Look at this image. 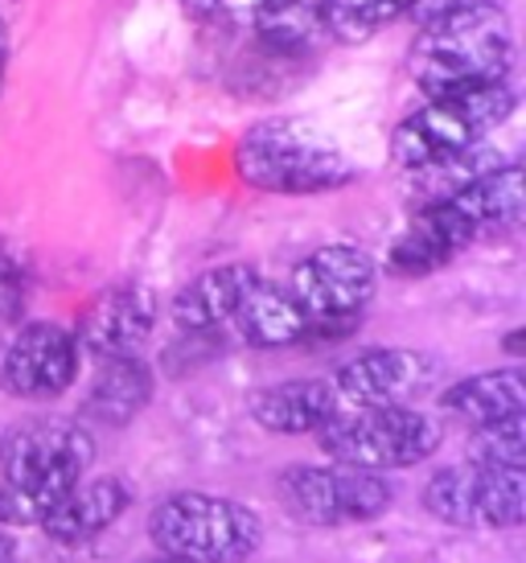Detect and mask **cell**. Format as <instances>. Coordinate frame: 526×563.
Here are the masks:
<instances>
[{"label": "cell", "instance_id": "22", "mask_svg": "<svg viewBox=\"0 0 526 563\" xmlns=\"http://www.w3.org/2000/svg\"><path fill=\"white\" fill-rule=\"evenodd\" d=\"M419 0H326V30L346 46L371 42L395 16L412 13Z\"/></svg>", "mask_w": 526, "mask_h": 563}, {"label": "cell", "instance_id": "25", "mask_svg": "<svg viewBox=\"0 0 526 563\" xmlns=\"http://www.w3.org/2000/svg\"><path fill=\"white\" fill-rule=\"evenodd\" d=\"M25 297H30L25 272L9 251H0V321H17L25 313Z\"/></svg>", "mask_w": 526, "mask_h": 563}, {"label": "cell", "instance_id": "7", "mask_svg": "<svg viewBox=\"0 0 526 563\" xmlns=\"http://www.w3.org/2000/svg\"><path fill=\"white\" fill-rule=\"evenodd\" d=\"M379 288V267L362 247L329 243L305 255L293 267L288 292L309 317V338H341L350 333L362 309Z\"/></svg>", "mask_w": 526, "mask_h": 563}, {"label": "cell", "instance_id": "23", "mask_svg": "<svg viewBox=\"0 0 526 563\" xmlns=\"http://www.w3.org/2000/svg\"><path fill=\"white\" fill-rule=\"evenodd\" d=\"M497 165H502L497 153L473 144V148H464V153H452V157H440V161H432V165H419V169H407V173H412V181H416V189L428 202H440V198H452L457 189H464L469 181H478L481 173L497 169Z\"/></svg>", "mask_w": 526, "mask_h": 563}, {"label": "cell", "instance_id": "4", "mask_svg": "<svg viewBox=\"0 0 526 563\" xmlns=\"http://www.w3.org/2000/svg\"><path fill=\"white\" fill-rule=\"evenodd\" d=\"M149 539L173 560L243 563L260 548L263 522L243 501L218 494H173L149 515Z\"/></svg>", "mask_w": 526, "mask_h": 563}, {"label": "cell", "instance_id": "1", "mask_svg": "<svg viewBox=\"0 0 526 563\" xmlns=\"http://www.w3.org/2000/svg\"><path fill=\"white\" fill-rule=\"evenodd\" d=\"M511 16L497 4H469V9L428 16L407 54L412 79L428 99L502 82L511 75Z\"/></svg>", "mask_w": 526, "mask_h": 563}, {"label": "cell", "instance_id": "10", "mask_svg": "<svg viewBox=\"0 0 526 563\" xmlns=\"http://www.w3.org/2000/svg\"><path fill=\"white\" fill-rule=\"evenodd\" d=\"M78 375V338L58 321H30L4 354L0 383L17 399H58Z\"/></svg>", "mask_w": 526, "mask_h": 563}, {"label": "cell", "instance_id": "28", "mask_svg": "<svg viewBox=\"0 0 526 563\" xmlns=\"http://www.w3.org/2000/svg\"><path fill=\"white\" fill-rule=\"evenodd\" d=\"M0 563H13V539H9L4 527H0Z\"/></svg>", "mask_w": 526, "mask_h": 563}, {"label": "cell", "instance_id": "21", "mask_svg": "<svg viewBox=\"0 0 526 563\" xmlns=\"http://www.w3.org/2000/svg\"><path fill=\"white\" fill-rule=\"evenodd\" d=\"M255 25H260V37L267 49L300 58L321 37H329L326 0H260L255 4Z\"/></svg>", "mask_w": 526, "mask_h": 563}, {"label": "cell", "instance_id": "29", "mask_svg": "<svg viewBox=\"0 0 526 563\" xmlns=\"http://www.w3.org/2000/svg\"><path fill=\"white\" fill-rule=\"evenodd\" d=\"M0 82H4V21H0Z\"/></svg>", "mask_w": 526, "mask_h": 563}, {"label": "cell", "instance_id": "11", "mask_svg": "<svg viewBox=\"0 0 526 563\" xmlns=\"http://www.w3.org/2000/svg\"><path fill=\"white\" fill-rule=\"evenodd\" d=\"M436 378V362L419 350H366L350 358L333 378V391L350 407H395L412 395L428 391Z\"/></svg>", "mask_w": 526, "mask_h": 563}, {"label": "cell", "instance_id": "31", "mask_svg": "<svg viewBox=\"0 0 526 563\" xmlns=\"http://www.w3.org/2000/svg\"><path fill=\"white\" fill-rule=\"evenodd\" d=\"M0 449H4V437H0Z\"/></svg>", "mask_w": 526, "mask_h": 563}, {"label": "cell", "instance_id": "19", "mask_svg": "<svg viewBox=\"0 0 526 563\" xmlns=\"http://www.w3.org/2000/svg\"><path fill=\"white\" fill-rule=\"evenodd\" d=\"M440 407L478 423H494L506 416H523L526 411V378L523 371H485V375H469L461 383H452L449 391L440 395Z\"/></svg>", "mask_w": 526, "mask_h": 563}, {"label": "cell", "instance_id": "20", "mask_svg": "<svg viewBox=\"0 0 526 563\" xmlns=\"http://www.w3.org/2000/svg\"><path fill=\"white\" fill-rule=\"evenodd\" d=\"M153 399V371L132 358H103V371L95 375L91 395H87V416L111 428H124L149 407Z\"/></svg>", "mask_w": 526, "mask_h": 563}, {"label": "cell", "instance_id": "17", "mask_svg": "<svg viewBox=\"0 0 526 563\" xmlns=\"http://www.w3.org/2000/svg\"><path fill=\"white\" fill-rule=\"evenodd\" d=\"M440 202L457 206L469 219V227L478 231V239L511 231L523 222L526 210V173L518 161H502L497 169L481 173L478 181H469L464 189H457L452 198H440Z\"/></svg>", "mask_w": 526, "mask_h": 563}, {"label": "cell", "instance_id": "32", "mask_svg": "<svg viewBox=\"0 0 526 563\" xmlns=\"http://www.w3.org/2000/svg\"><path fill=\"white\" fill-rule=\"evenodd\" d=\"M255 4H260V0H255Z\"/></svg>", "mask_w": 526, "mask_h": 563}, {"label": "cell", "instance_id": "12", "mask_svg": "<svg viewBox=\"0 0 526 563\" xmlns=\"http://www.w3.org/2000/svg\"><path fill=\"white\" fill-rule=\"evenodd\" d=\"M156 329V297L144 284H111L87 305L78 321V345L95 358H132Z\"/></svg>", "mask_w": 526, "mask_h": 563}, {"label": "cell", "instance_id": "15", "mask_svg": "<svg viewBox=\"0 0 526 563\" xmlns=\"http://www.w3.org/2000/svg\"><path fill=\"white\" fill-rule=\"evenodd\" d=\"M338 391L326 378H288L251 395V420L276 437H309L338 416Z\"/></svg>", "mask_w": 526, "mask_h": 563}, {"label": "cell", "instance_id": "18", "mask_svg": "<svg viewBox=\"0 0 526 563\" xmlns=\"http://www.w3.org/2000/svg\"><path fill=\"white\" fill-rule=\"evenodd\" d=\"M234 325L248 338L255 350H284V345H296L309 338V317L296 305V297L288 288L267 280H255L239 313H234Z\"/></svg>", "mask_w": 526, "mask_h": 563}, {"label": "cell", "instance_id": "6", "mask_svg": "<svg viewBox=\"0 0 526 563\" xmlns=\"http://www.w3.org/2000/svg\"><path fill=\"white\" fill-rule=\"evenodd\" d=\"M440 423L424 411H412L407 404L395 407H354L350 416L333 420L317 432L321 453L329 461L354 465V470L387 473V470H412L419 461L440 449Z\"/></svg>", "mask_w": 526, "mask_h": 563}, {"label": "cell", "instance_id": "8", "mask_svg": "<svg viewBox=\"0 0 526 563\" xmlns=\"http://www.w3.org/2000/svg\"><path fill=\"white\" fill-rule=\"evenodd\" d=\"M284 510L296 522L309 527H354V522H371L391 506L395 489L387 477L371 470H354V465H296V470L280 473L276 485Z\"/></svg>", "mask_w": 526, "mask_h": 563}, {"label": "cell", "instance_id": "24", "mask_svg": "<svg viewBox=\"0 0 526 563\" xmlns=\"http://www.w3.org/2000/svg\"><path fill=\"white\" fill-rule=\"evenodd\" d=\"M469 465H485V470H523L526 465L523 416L478 423L473 437H469Z\"/></svg>", "mask_w": 526, "mask_h": 563}, {"label": "cell", "instance_id": "5", "mask_svg": "<svg viewBox=\"0 0 526 563\" xmlns=\"http://www.w3.org/2000/svg\"><path fill=\"white\" fill-rule=\"evenodd\" d=\"M514 111L511 82H490L478 91H457V95H432L419 111H412L395 136H391V157L399 169H419L440 157L464 153L481 144L485 132H494L506 115Z\"/></svg>", "mask_w": 526, "mask_h": 563}, {"label": "cell", "instance_id": "3", "mask_svg": "<svg viewBox=\"0 0 526 563\" xmlns=\"http://www.w3.org/2000/svg\"><path fill=\"white\" fill-rule=\"evenodd\" d=\"M234 169L260 194L309 198L354 181V161L300 120H260L234 144Z\"/></svg>", "mask_w": 526, "mask_h": 563}, {"label": "cell", "instance_id": "30", "mask_svg": "<svg viewBox=\"0 0 526 563\" xmlns=\"http://www.w3.org/2000/svg\"><path fill=\"white\" fill-rule=\"evenodd\" d=\"M153 563H186V560H173V555H161V560H153Z\"/></svg>", "mask_w": 526, "mask_h": 563}, {"label": "cell", "instance_id": "16", "mask_svg": "<svg viewBox=\"0 0 526 563\" xmlns=\"http://www.w3.org/2000/svg\"><path fill=\"white\" fill-rule=\"evenodd\" d=\"M260 280L251 264H222L201 272L173 297V321L189 333H210V329L231 325L239 305Z\"/></svg>", "mask_w": 526, "mask_h": 563}, {"label": "cell", "instance_id": "27", "mask_svg": "<svg viewBox=\"0 0 526 563\" xmlns=\"http://www.w3.org/2000/svg\"><path fill=\"white\" fill-rule=\"evenodd\" d=\"M182 4H186V9L194 16H210V13H218V9L227 4V0H182Z\"/></svg>", "mask_w": 526, "mask_h": 563}, {"label": "cell", "instance_id": "26", "mask_svg": "<svg viewBox=\"0 0 526 563\" xmlns=\"http://www.w3.org/2000/svg\"><path fill=\"white\" fill-rule=\"evenodd\" d=\"M469 4H497V0H419L412 13H419V21H428L436 13H452V9H469Z\"/></svg>", "mask_w": 526, "mask_h": 563}, {"label": "cell", "instance_id": "13", "mask_svg": "<svg viewBox=\"0 0 526 563\" xmlns=\"http://www.w3.org/2000/svg\"><path fill=\"white\" fill-rule=\"evenodd\" d=\"M473 243H478V231L469 227V219L457 206L428 202L416 219L407 222V231L391 243L387 267L395 276H428V272H440L445 264H452Z\"/></svg>", "mask_w": 526, "mask_h": 563}, {"label": "cell", "instance_id": "2", "mask_svg": "<svg viewBox=\"0 0 526 563\" xmlns=\"http://www.w3.org/2000/svg\"><path fill=\"white\" fill-rule=\"evenodd\" d=\"M87 465L91 437L70 420H33L9 432L0 449V522H42Z\"/></svg>", "mask_w": 526, "mask_h": 563}, {"label": "cell", "instance_id": "14", "mask_svg": "<svg viewBox=\"0 0 526 563\" xmlns=\"http://www.w3.org/2000/svg\"><path fill=\"white\" fill-rule=\"evenodd\" d=\"M132 506V489L120 477H78L63 498L54 501V510L42 518V531L58 543V548H83L108 531L116 518Z\"/></svg>", "mask_w": 526, "mask_h": 563}, {"label": "cell", "instance_id": "9", "mask_svg": "<svg viewBox=\"0 0 526 563\" xmlns=\"http://www.w3.org/2000/svg\"><path fill=\"white\" fill-rule=\"evenodd\" d=\"M424 510L449 527L506 531L526 518V477L523 470L452 465L424 485Z\"/></svg>", "mask_w": 526, "mask_h": 563}]
</instances>
